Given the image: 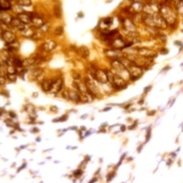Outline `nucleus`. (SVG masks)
<instances>
[{
  "mask_svg": "<svg viewBox=\"0 0 183 183\" xmlns=\"http://www.w3.org/2000/svg\"><path fill=\"white\" fill-rule=\"evenodd\" d=\"M159 14L162 17V18L166 22L167 24L171 25H175L177 21V15L176 12L168 5H162L159 6Z\"/></svg>",
  "mask_w": 183,
  "mask_h": 183,
  "instance_id": "1",
  "label": "nucleus"
},
{
  "mask_svg": "<svg viewBox=\"0 0 183 183\" xmlns=\"http://www.w3.org/2000/svg\"><path fill=\"white\" fill-rule=\"evenodd\" d=\"M129 74H130V79L132 81L137 80L142 75H143V69L141 67L138 66L135 63H132L129 67L127 68Z\"/></svg>",
  "mask_w": 183,
  "mask_h": 183,
  "instance_id": "2",
  "label": "nucleus"
},
{
  "mask_svg": "<svg viewBox=\"0 0 183 183\" xmlns=\"http://www.w3.org/2000/svg\"><path fill=\"white\" fill-rule=\"evenodd\" d=\"M84 82L87 86V88L89 89V95L91 97L95 98V97L101 95V92L99 91L98 88L97 87L96 84L94 83V81L92 79H90L89 78H86Z\"/></svg>",
  "mask_w": 183,
  "mask_h": 183,
  "instance_id": "3",
  "label": "nucleus"
},
{
  "mask_svg": "<svg viewBox=\"0 0 183 183\" xmlns=\"http://www.w3.org/2000/svg\"><path fill=\"white\" fill-rule=\"evenodd\" d=\"M121 18L122 19H121V22L124 30L127 32V34H130V33L137 32L135 25H134V23L133 22V21L131 19L124 18Z\"/></svg>",
  "mask_w": 183,
  "mask_h": 183,
  "instance_id": "4",
  "label": "nucleus"
},
{
  "mask_svg": "<svg viewBox=\"0 0 183 183\" xmlns=\"http://www.w3.org/2000/svg\"><path fill=\"white\" fill-rule=\"evenodd\" d=\"M159 6L155 3H149L144 5V12L147 15H154L156 14L159 13Z\"/></svg>",
  "mask_w": 183,
  "mask_h": 183,
  "instance_id": "5",
  "label": "nucleus"
},
{
  "mask_svg": "<svg viewBox=\"0 0 183 183\" xmlns=\"http://www.w3.org/2000/svg\"><path fill=\"white\" fill-rule=\"evenodd\" d=\"M144 4L141 2H138V1H136V2H132V4L130 5V6L128 8V12L129 13H131V14H137V13H140L141 11L144 10Z\"/></svg>",
  "mask_w": 183,
  "mask_h": 183,
  "instance_id": "6",
  "label": "nucleus"
},
{
  "mask_svg": "<svg viewBox=\"0 0 183 183\" xmlns=\"http://www.w3.org/2000/svg\"><path fill=\"white\" fill-rule=\"evenodd\" d=\"M137 54L140 57L149 58V59H152L153 57H156V53L154 50L148 49V48H145V47L137 49Z\"/></svg>",
  "mask_w": 183,
  "mask_h": 183,
  "instance_id": "7",
  "label": "nucleus"
},
{
  "mask_svg": "<svg viewBox=\"0 0 183 183\" xmlns=\"http://www.w3.org/2000/svg\"><path fill=\"white\" fill-rule=\"evenodd\" d=\"M1 37H2V39L6 44H11V43L16 40V36L12 31L2 30L1 31Z\"/></svg>",
  "mask_w": 183,
  "mask_h": 183,
  "instance_id": "8",
  "label": "nucleus"
},
{
  "mask_svg": "<svg viewBox=\"0 0 183 183\" xmlns=\"http://www.w3.org/2000/svg\"><path fill=\"white\" fill-rule=\"evenodd\" d=\"M111 66L118 72L117 74H118V75H120V73H129L128 71H127V69L124 67V66L118 59L111 60Z\"/></svg>",
  "mask_w": 183,
  "mask_h": 183,
  "instance_id": "9",
  "label": "nucleus"
},
{
  "mask_svg": "<svg viewBox=\"0 0 183 183\" xmlns=\"http://www.w3.org/2000/svg\"><path fill=\"white\" fill-rule=\"evenodd\" d=\"M126 45H127V43L121 37H118L116 39H114L111 42V46L114 48V50H117L126 48Z\"/></svg>",
  "mask_w": 183,
  "mask_h": 183,
  "instance_id": "10",
  "label": "nucleus"
},
{
  "mask_svg": "<svg viewBox=\"0 0 183 183\" xmlns=\"http://www.w3.org/2000/svg\"><path fill=\"white\" fill-rule=\"evenodd\" d=\"M94 79L98 81V83H106L108 82L106 71L102 70V69H97Z\"/></svg>",
  "mask_w": 183,
  "mask_h": 183,
  "instance_id": "11",
  "label": "nucleus"
},
{
  "mask_svg": "<svg viewBox=\"0 0 183 183\" xmlns=\"http://www.w3.org/2000/svg\"><path fill=\"white\" fill-rule=\"evenodd\" d=\"M44 76H45V72L42 69L37 68L31 71V77L34 80H37V81L43 80L44 79Z\"/></svg>",
  "mask_w": 183,
  "mask_h": 183,
  "instance_id": "12",
  "label": "nucleus"
},
{
  "mask_svg": "<svg viewBox=\"0 0 183 183\" xmlns=\"http://www.w3.org/2000/svg\"><path fill=\"white\" fill-rule=\"evenodd\" d=\"M10 25H11V26H12V28H15V29H17V30H20V31L24 30V29L27 27V25H25L23 22H22L17 17H13V18H12V22H11Z\"/></svg>",
  "mask_w": 183,
  "mask_h": 183,
  "instance_id": "13",
  "label": "nucleus"
},
{
  "mask_svg": "<svg viewBox=\"0 0 183 183\" xmlns=\"http://www.w3.org/2000/svg\"><path fill=\"white\" fill-rule=\"evenodd\" d=\"M63 86V79L61 78L57 79L55 81H54L52 89H51V90H50V92H51V93H57V92L60 91L62 90Z\"/></svg>",
  "mask_w": 183,
  "mask_h": 183,
  "instance_id": "14",
  "label": "nucleus"
},
{
  "mask_svg": "<svg viewBox=\"0 0 183 183\" xmlns=\"http://www.w3.org/2000/svg\"><path fill=\"white\" fill-rule=\"evenodd\" d=\"M57 47V43L54 40H49L45 42L44 44H42L41 47L44 51L46 52H50L53 50H54Z\"/></svg>",
  "mask_w": 183,
  "mask_h": 183,
  "instance_id": "15",
  "label": "nucleus"
},
{
  "mask_svg": "<svg viewBox=\"0 0 183 183\" xmlns=\"http://www.w3.org/2000/svg\"><path fill=\"white\" fill-rule=\"evenodd\" d=\"M31 24H32V26H34V28H40L44 25V22L43 21V19L38 16H37L35 14L34 16H32L31 18Z\"/></svg>",
  "mask_w": 183,
  "mask_h": 183,
  "instance_id": "16",
  "label": "nucleus"
},
{
  "mask_svg": "<svg viewBox=\"0 0 183 183\" xmlns=\"http://www.w3.org/2000/svg\"><path fill=\"white\" fill-rule=\"evenodd\" d=\"M53 83H54V80H52L51 79H44L41 83V89L44 91L49 92L52 89Z\"/></svg>",
  "mask_w": 183,
  "mask_h": 183,
  "instance_id": "17",
  "label": "nucleus"
},
{
  "mask_svg": "<svg viewBox=\"0 0 183 183\" xmlns=\"http://www.w3.org/2000/svg\"><path fill=\"white\" fill-rule=\"evenodd\" d=\"M17 18L26 25L31 24V18H30V15H28V12H25L17 15Z\"/></svg>",
  "mask_w": 183,
  "mask_h": 183,
  "instance_id": "18",
  "label": "nucleus"
},
{
  "mask_svg": "<svg viewBox=\"0 0 183 183\" xmlns=\"http://www.w3.org/2000/svg\"><path fill=\"white\" fill-rule=\"evenodd\" d=\"M13 17L9 15L8 13L4 12V11H1L0 12V20L1 22L5 23V24H8V25H10L11 22H12V20Z\"/></svg>",
  "mask_w": 183,
  "mask_h": 183,
  "instance_id": "19",
  "label": "nucleus"
},
{
  "mask_svg": "<svg viewBox=\"0 0 183 183\" xmlns=\"http://www.w3.org/2000/svg\"><path fill=\"white\" fill-rule=\"evenodd\" d=\"M69 99L76 101V102H79L80 101V98H79V92L76 91H73V90H69Z\"/></svg>",
  "mask_w": 183,
  "mask_h": 183,
  "instance_id": "20",
  "label": "nucleus"
},
{
  "mask_svg": "<svg viewBox=\"0 0 183 183\" xmlns=\"http://www.w3.org/2000/svg\"><path fill=\"white\" fill-rule=\"evenodd\" d=\"M12 8V5L8 0H1L0 1V9L1 11H7Z\"/></svg>",
  "mask_w": 183,
  "mask_h": 183,
  "instance_id": "21",
  "label": "nucleus"
},
{
  "mask_svg": "<svg viewBox=\"0 0 183 183\" xmlns=\"http://www.w3.org/2000/svg\"><path fill=\"white\" fill-rule=\"evenodd\" d=\"M22 34L25 37H33V36L34 35V31L33 30L32 28H28L26 27L24 30H22L21 31Z\"/></svg>",
  "mask_w": 183,
  "mask_h": 183,
  "instance_id": "22",
  "label": "nucleus"
},
{
  "mask_svg": "<svg viewBox=\"0 0 183 183\" xmlns=\"http://www.w3.org/2000/svg\"><path fill=\"white\" fill-rule=\"evenodd\" d=\"M36 63V58L35 57H28L23 60V67H28L31 65Z\"/></svg>",
  "mask_w": 183,
  "mask_h": 183,
  "instance_id": "23",
  "label": "nucleus"
},
{
  "mask_svg": "<svg viewBox=\"0 0 183 183\" xmlns=\"http://www.w3.org/2000/svg\"><path fill=\"white\" fill-rule=\"evenodd\" d=\"M112 23H113V18H112L111 17H108V18H104V19H103V21H102V25L105 26V28H104V30H105V28H107L110 27V26L112 25Z\"/></svg>",
  "mask_w": 183,
  "mask_h": 183,
  "instance_id": "24",
  "label": "nucleus"
},
{
  "mask_svg": "<svg viewBox=\"0 0 183 183\" xmlns=\"http://www.w3.org/2000/svg\"><path fill=\"white\" fill-rule=\"evenodd\" d=\"M79 50H80V53L82 54V56L83 57H88L89 55V49L86 47V46H82L79 47Z\"/></svg>",
  "mask_w": 183,
  "mask_h": 183,
  "instance_id": "25",
  "label": "nucleus"
},
{
  "mask_svg": "<svg viewBox=\"0 0 183 183\" xmlns=\"http://www.w3.org/2000/svg\"><path fill=\"white\" fill-rule=\"evenodd\" d=\"M13 65L16 67H23V60H22L19 57H13Z\"/></svg>",
  "mask_w": 183,
  "mask_h": 183,
  "instance_id": "26",
  "label": "nucleus"
},
{
  "mask_svg": "<svg viewBox=\"0 0 183 183\" xmlns=\"http://www.w3.org/2000/svg\"><path fill=\"white\" fill-rule=\"evenodd\" d=\"M12 8H13L14 12H16L18 15V14H21V13H23V12H24L23 8H22L21 5H19L18 4H17V3L12 6Z\"/></svg>",
  "mask_w": 183,
  "mask_h": 183,
  "instance_id": "27",
  "label": "nucleus"
},
{
  "mask_svg": "<svg viewBox=\"0 0 183 183\" xmlns=\"http://www.w3.org/2000/svg\"><path fill=\"white\" fill-rule=\"evenodd\" d=\"M54 13L56 17L60 18L62 12H61V8L60 5H54Z\"/></svg>",
  "mask_w": 183,
  "mask_h": 183,
  "instance_id": "28",
  "label": "nucleus"
},
{
  "mask_svg": "<svg viewBox=\"0 0 183 183\" xmlns=\"http://www.w3.org/2000/svg\"><path fill=\"white\" fill-rule=\"evenodd\" d=\"M106 74L108 77V82L112 85L114 82V73L110 70H106Z\"/></svg>",
  "mask_w": 183,
  "mask_h": 183,
  "instance_id": "29",
  "label": "nucleus"
},
{
  "mask_svg": "<svg viewBox=\"0 0 183 183\" xmlns=\"http://www.w3.org/2000/svg\"><path fill=\"white\" fill-rule=\"evenodd\" d=\"M17 4L21 6H30L32 4V2L30 0H18L17 1Z\"/></svg>",
  "mask_w": 183,
  "mask_h": 183,
  "instance_id": "30",
  "label": "nucleus"
},
{
  "mask_svg": "<svg viewBox=\"0 0 183 183\" xmlns=\"http://www.w3.org/2000/svg\"><path fill=\"white\" fill-rule=\"evenodd\" d=\"M71 76L73 77V79L76 81H78V80H80L81 79V74L79 73H77V72H72L71 73Z\"/></svg>",
  "mask_w": 183,
  "mask_h": 183,
  "instance_id": "31",
  "label": "nucleus"
},
{
  "mask_svg": "<svg viewBox=\"0 0 183 183\" xmlns=\"http://www.w3.org/2000/svg\"><path fill=\"white\" fill-rule=\"evenodd\" d=\"M0 26H1V30H8V31H10L11 30V27L9 26V25L8 24H5L2 22H1L0 23Z\"/></svg>",
  "mask_w": 183,
  "mask_h": 183,
  "instance_id": "32",
  "label": "nucleus"
},
{
  "mask_svg": "<svg viewBox=\"0 0 183 183\" xmlns=\"http://www.w3.org/2000/svg\"><path fill=\"white\" fill-rule=\"evenodd\" d=\"M63 31H64L63 27V26H58V27H57V28H55L54 33H55L57 35H61V34H63Z\"/></svg>",
  "mask_w": 183,
  "mask_h": 183,
  "instance_id": "33",
  "label": "nucleus"
},
{
  "mask_svg": "<svg viewBox=\"0 0 183 183\" xmlns=\"http://www.w3.org/2000/svg\"><path fill=\"white\" fill-rule=\"evenodd\" d=\"M67 118H68V115H63V116H61V117L58 118H57V119H54V120H53V122L65 121L66 120H67Z\"/></svg>",
  "mask_w": 183,
  "mask_h": 183,
  "instance_id": "34",
  "label": "nucleus"
},
{
  "mask_svg": "<svg viewBox=\"0 0 183 183\" xmlns=\"http://www.w3.org/2000/svg\"><path fill=\"white\" fill-rule=\"evenodd\" d=\"M5 77H7L10 81H13V82H15L16 80V78H17L16 74H7L5 76Z\"/></svg>",
  "mask_w": 183,
  "mask_h": 183,
  "instance_id": "35",
  "label": "nucleus"
},
{
  "mask_svg": "<svg viewBox=\"0 0 183 183\" xmlns=\"http://www.w3.org/2000/svg\"><path fill=\"white\" fill-rule=\"evenodd\" d=\"M49 28H50V25H48V24H44L40 28V31L41 32H44V33H45V32H47V31H48V30H49Z\"/></svg>",
  "mask_w": 183,
  "mask_h": 183,
  "instance_id": "36",
  "label": "nucleus"
},
{
  "mask_svg": "<svg viewBox=\"0 0 183 183\" xmlns=\"http://www.w3.org/2000/svg\"><path fill=\"white\" fill-rule=\"evenodd\" d=\"M82 174H83V170H82V169H77V170H76V171L74 172V173H73V175H74L76 177H79V176H82Z\"/></svg>",
  "mask_w": 183,
  "mask_h": 183,
  "instance_id": "37",
  "label": "nucleus"
},
{
  "mask_svg": "<svg viewBox=\"0 0 183 183\" xmlns=\"http://www.w3.org/2000/svg\"><path fill=\"white\" fill-rule=\"evenodd\" d=\"M50 111H52V112H55V113H57V112H58V108H57V106H55V105L51 106V107L50 108Z\"/></svg>",
  "mask_w": 183,
  "mask_h": 183,
  "instance_id": "38",
  "label": "nucleus"
},
{
  "mask_svg": "<svg viewBox=\"0 0 183 183\" xmlns=\"http://www.w3.org/2000/svg\"><path fill=\"white\" fill-rule=\"evenodd\" d=\"M8 115H9V116H10L11 118H16V114H15L14 111H9V112H8Z\"/></svg>",
  "mask_w": 183,
  "mask_h": 183,
  "instance_id": "39",
  "label": "nucleus"
},
{
  "mask_svg": "<svg viewBox=\"0 0 183 183\" xmlns=\"http://www.w3.org/2000/svg\"><path fill=\"white\" fill-rule=\"evenodd\" d=\"M6 77L5 78L4 76H1V78H0V81H1V84L2 85H4L5 84V81H6Z\"/></svg>",
  "mask_w": 183,
  "mask_h": 183,
  "instance_id": "40",
  "label": "nucleus"
},
{
  "mask_svg": "<svg viewBox=\"0 0 183 183\" xmlns=\"http://www.w3.org/2000/svg\"><path fill=\"white\" fill-rule=\"evenodd\" d=\"M168 53H169V50L167 49H166V48H163L161 50V54H167Z\"/></svg>",
  "mask_w": 183,
  "mask_h": 183,
  "instance_id": "41",
  "label": "nucleus"
},
{
  "mask_svg": "<svg viewBox=\"0 0 183 183\" xmlns=\"http://www.w3.org/2000/svg\"><path fill=\"white\" fill-rule=\"evenodd\" d=\"M25 167H26V163L23 164V165H22V166H21V167H20V168L18 169V172H20L22 169H24V168H25Z\"/></svg>",
  "mask_w": 183,
  "mask_h": 183,
  "instance_id": "42",
  "label": "nucleus"
},
{
  "mask_svg": "<svg viewBox=\"0 0 183 183\" xmlns=\"http://www.w3.org/2000/svg\"><path fill=\"white\" fill-rule=\"evenodd\" d=\"M151 88H152V86H147V88H145V89H144V92H145V93H146V92H148V91L151 89Z\"/></svg>",
  "mask_w": 183,
  "mask_h": 183,
  "instance_id": "43",
  "label": "nucleus"
},
{
  "mask_svg": "<svg viewBox=\"0 0 183 183\" xmlns=\"http://www.w3.org/2000/svg\"><path fill=\"white\" fill-rule=\"evenodd\" d=\"M31 96H32L33 98H37V97L38 96V93H37V92H34Z\"/></svg>",
  "mask_w": 183,
  "mask_h": 183,
  "instance_id": "44",
  "label": "nucleus"
},
{
  "mask_svg": "<svg viewBox=\"0 0 183 183\" xmlns=\"http://www.w3.org/2000/svg\"><path fill=\"white\" fill-rule=\"evenodd\" d=\"M78 16H79V18H83L84 15H83V12H79L78 13Z\"/></svg>",
  "mask_w": 183,
  "mask_h": 183,
  "instance_id": "45",
  "label": "nucleus"
},
{
  "mask_svg": "<svg viewBox=\"0 0 183 183\" xmlns=\"http://www.w3.org/2000/svg\"><path fill=\"white\" fill-rule=\"evenodd\" d=\"M109 110H111V107H108V108H105L103 109L104 111H109Z\"/></svg>",
  "mask_w": 183,
  "mask_h": 183,
  "instance_id": "46",
  "label": "nucleus"
},
{
  "mask_svg": "<svg viewBox=\"0 0 183 183\" xmlns=\"http://www.w3.org/2000/svg\"><path fill=\"white\" fill-rule=\"evenodd\" d=\"M96 181H97V178H94V179H93L92 180H91L89 183H93L95 182H96Z\"/></svg>",
  "mask_w": 183,
  "mask_h": 183,
  "instance_id": "47",
  "label": "nucleus"
},
{
  "mask_svg": "<svg viewBox=\"0 0 183 183\" xmlns=\"http://www.w3.org/2000/svg\"><path fill=\"white\" fill-rule=\"evenodd\" d=\"M175 44H176V45H182V44H181L180 41H175Z\"/></svg>",
  "mask_w": 183,
  "mask_h": 183,
  "instance_id": "48",
  "label": "nucleus"
},
{
  "mask_svg": "<svg viewBox=\"0 0 183 183\" xmlns=\"http://www.w3.org/2000/svg\"><path fill=\"white\" fill-rule=\"evenodd\" d=\"M125 127H125L124 125H122V126H121V131H124V130H126V128H125Z\"/></svg>",
  "mask_w": 183,
  "mask_h": 183,
  "instance_id": "49",
  "label": "nucleus"
},
{
  "mask_svg": "<svg viewBox=\"0 0 183 183\" xmlns=\"http://www.w3.org/2000/svg\"><path fill=\"white\" fill-rule=\"evenodd\" d=\"M37 131H38V130H37L36 127H34V130H32V132H37Z\"/></svg>",
  "mask_w": 183,
  "mask_h": 183,
  "instance_id": "50",
  "label": "nucleus"
},
{
  "mask_svg": "<svg viewBox=\"0 0 183 183\" xmlns=\"http://www.w3.org/2000/svg\"><path fill=\"white\" fill-rule=\"evenodd\" d=\"M86 127H85L84 126H83V127H81V130H86Z\"/></svg>",
  "mask_w": 183,
  "mask_h": 183,
  "instance_id": "51",
  "label": "nucleus"
},
{
  "mask_svg": "<svg viewBox=\"0 0 183 183\" xmlns=\"http://www.w3.org/2000/svg\"><path fill=\"white\" fill-rule=\"evenodd\" d=\"M83 117H81V118H86V116H87V115H83Z\"/></svg>",
  "mask_w": 183,
  "mask_h": 183,
  "instance_id": "52",
  "label": "nucleus"
}]
</instances>
